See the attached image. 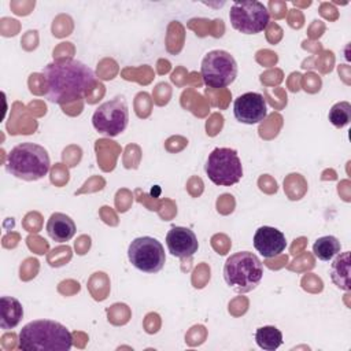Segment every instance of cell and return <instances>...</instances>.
I'll use <instances>...</instances> for the list:
<instances>
[{"label":"cell","instance_id":"8","mask_svg":"<svg viewBox=\"0 0 351 351\" xmlns=\"http://www.w3.org/2000/svg\"><path fill=\"white\" fill-rule=\"evenodd\" d=\"M229 19L236 30L244 34H256L267 27L270 14L261 1H236L230 7Z\"/></svg>","mask_w":351,"mask_h":351},{"label":"cell","instance_id":"13","mask_svg":"<svg viewBox=\"0 0 351 351\" xmlns=\"http://www.w3.org/2000/svg\"><path fill=\"white\" fill-rule=\"evenodd\" d=\"M75 230L77 229L74 221L63 213H53L47 221V233L52 240L58 243H66L71 240L75 234Z\"/></svg>","mask_w":351,"mask_h":351},{"label":"cell","instance_id":"1","mask_svg":"<svg viewBox=\"0 0 351 351\" xmlns=\"http://www.w3.org/2000/svg\"><path fill=\"white\" fill-rule=\"evenodd\" d=\"M41 75L47 99L56 104H66L84 97L96 84L93 70L75 59L53 60L44 66Z\"/></svg>","mask_w":351,"mask_h":351},{"label":"cell","instance_id":"17","mask_svg":"<svg viewBox=\"0 0 351 351\" xmlns=\"http://www.w3.org/2000/svg\"><path fill=\"white\" fill-rule=\"evenodd\" d=\"M341 250L340 241L335 236H322L313 244L314 255L324 262L332 261Z\"/></svg>","mask_w":351,"mask_h":351},{"label":"cell","instance_id":"18","mask_svg":"<svg viewBox=\"0 0 351 351\" xmlns=\"http://www.w3.org/2000/svg\"><path fill=\"white\" fill-rule=\"evenodd\" d=\"M328 118L336 128H344L351 121V104L348 101H339L329 110Z\"/></svg>","mask_w":351,"mask_h":351},{"label":"cell","instance_id":"5","mask_svg":"<svg viewBox=\"0 0 351 351\" xmlns=\"http://www.w3.org/2000/svg\"><path fill=\"white\" fill-rule=\"evenodd\" d=\"M204 170L210 181L221 186H232L243 177V166L237 152L226 147H219L211 151Z\"/></svg>","mask_w":351,"mask_h":351},{"label":"cell","instance_id":"15","mask_svg":"<svg viewBox=\"0 0 351 351\" xmlns=\"http://www.w3.org/2000/svg\"><path fill=\"white\" fill-rule=\"evenodd\" d=\"M330 278L343 291H350V251L337 254L330 266Z\"/></svg>","mask_w":351,"mask_h":351},{"label":"cell","instance_id":"11","mask_svg":"<svg viewBox=\"0 0 351 351\" xmlns=\"http://www.w3.org/2000/svg\"><path fill=\"white\" fill-rule=\"evenodd\" d=\"M166 245L169 252L177 258H191L199 248L196 234L184 226H173L167 232Z\"/></svg>","mask_w":351,"mask_h":351},{"label":"cell","instance_id":"12","mask_svg":"<svg viewBox=\"0 0 351 351\" xmlns=\"http://www.w3.org/2000/svg\"><path fill=\"white\" fill-rule=\"evenodd\" d=\"M254 247L263 258H274L284 252L287 240L281 230L273 226H261L254 234Z\"/></svg>","mask_w":351,"mask_h":351},{"label":"cell","instance_id":"4","mask_svg":"<svg viewBox=\"0 0 351 351\" xmlns=\"http://www.w3.org/2000/svg\"><path fill=\"white\" fill-rule=\"evenodd\" d=\"M263 277L261 259L248 251L230 255L223 265V278L226 284L239 293L255 289Z\"/></svg>","mask_w":351,"mask_h":351},{"label":"cell","instance_id":"7","mask_svg":"<svg viewBox=\"0 0 351 351\" xmlns=\"http://www.w3.org/2000/svg\"><path fill=\"white\" fill-rule=\"evenodd\" d=\"M129 262L140 271L158 273L163 269L166 262L165 248L160 241L149 236L134 239L128 248Z\"/></svg>","mask_w":351,"mask_h":351},{"label":"cell","instance_id":"9","mask_svg":"<svg viewBox=\"0 0 351 351\" xmlns=\"http://www.w3.org/2000/svg\"><path fill=\"white\" fill-rule=\"evenodd\" d=\"M128 122L129 108L125 99L119 96L100 104L92 115V125L96 132L108 137H115L122 133Z\"/></svg>","mask_w":351,"mask_h":351},{"label":"cell","instance_id":"3","mask_svg":"<svg viewBox=\"0 0 351 351\" xmlns=\"http://www.w3.org/2000/svg\"><path fill=\"white\" fill-rule=\"evenodd\" d=\"M49 167L51 160L47 149L34 143H21L7 155L5 170L19 180H40L47 176Z\"/></svg>","mask_w":351,"mask_h":351},{"label":"cell","instance_id":"10","mask_svg":"<svg viewBox=\"0 0 351 351\" xmlns=\"http://www.w3.org/2000/svg\"><path fill=\"white\" fill-rule=\"evenodd\" d=\"M233 114L234 118L241 123H259L267 115L266 100L258 92L243 93L233 103Z\"/></svg>","mask_w":351,"mask_h":351},{"label":"cell","instance_id":"16","mask_svg":"<svg viewBox=\"0 0 351 351\" xmlns=\"http://www.w3.org/2000/svg\"><path fill=\"white\" fill-rule=\"evenodd\" d=\"M256 344L266 351H274L282 344V333L276 326H261L255 332Z\"/></svg>","mask_w":351,"mask_h":351},{"label":"cell","instance_id":"6","mask_svg":"<svg viewBox=\"0 0 351 351\" xmlns=\"http://www.w3.org/2000/svg\"><path fill=\"white\" fill-rule=\"evenodd\" d=\"M200 73L206 86L211 89L226 88L236 80L237 63L228 51L214 49L203 58Z\"/></svg>","mask_w":351,"mask_h":351},{"label":"cell","instance_id":"14","mask_svg":"<svg viewBox=\"0 0 351 351\" xmlns=\"http://www.w3.org/2000/svg\"><path fill=\"white\" fill-rule=\"evenodd\" d=\"M23 317L21 302L12 296H1L0 299V326L4 330L15 328Z\"/></svg>","mask_w":351,"mask_h":351},{"label":"cell","instance_id":"2","mask_svg":"<svg viewBox=\"0 0 351 351\" xmlns=\"http://www.w3.org/2000/svg\"><path fill=\"white\" fill-rule=\"evenodd\" d=\"M71 347L69 329L52 319L32 321L18 335V348L23 351H69Z\"/></svg>","mask_w":351,"mask_h":351}]
</instances>
